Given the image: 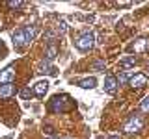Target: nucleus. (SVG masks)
Wrapping results in <instances>:
<instances>
[{
	"instance_id": "f257e3e1",
	"label": "nucleus",
	"mask_w": 149,
	"mask_h": 139,
	"mask_svg": "<svg viewBox=\"0 0 149 139\" xmlns=\"http://www.w3.org/2000/svg\"><path fill=\"white\" fill-rule=\"evenodd\" d=\"M47 108L52 113H65V111H71L74 108V100L69 95H54L49 100Z\"/></svg>"
},
{
	"instance_id": "f03ea898",
	"label": "nucleus",
	"mask_w": 149,
	"mask_h": 139,
	"mask_svg": "<svg viewBox=\"0 0 149 139\" xmlns=\"http://www.w3.org/2000/svg\"><path fill=\"white\" fill-rule=\"evenodd\" d=\"M93 45H95V35H93V32H82V34L77 37V41H74V46H77L80 52L91 50Z\"/></svg>"
},
{
	"instance_id": "7ed1b4c3",
	"label": "nucleus",
	"mask_w": 149,
	"mask_h": 139,
	"mask_svg": "<svg viewBox=\"0 0 149 139\" xmlns=\"http://www.w3.org/2000/svg\"><path fill=\"white\" fill-rule=\"evenodd\" d=\"M142 126H143V120L138 117V115H134V117H130L127 122H125V126H123V132L125 133H138L140 130H142Z\"/></svg>"
},
{
	"instance_id": "20e7f679",
	"label": "nucleus",
	"mask_w": 149,
	"mask_h": 139,
	"mask_svg": "<svg viewBox=\"0 0 149 139\" xmlns=\"http://www.w3.org/2000/svg\"><path fill=\"white\" fill-rule=\"evenodd\" d=\"M129 83H130V87H134V89H142V87L149 85V78L146 74H142V72H136V74H132V78L129 80Z\"/></svg>"
},
{
	"instance_id": "39448f33",
	"label": "nucleus",
	"mask_w": 149,
	"mask_h": 139,
	"mask_svg": "<svg viewBox=\"0 0 149 139\" xmlns=\"http://www.w3.org/2000/svg\"><path fill=\"white\" fill-rule=\"evenodd\" d=\"M13 78H15V65H8L4 71H0V85L11 83Z\"/></svg>"
},
{
	"instance_id": "423d86ee",
	"label": "nucleus",
	"mask_w": 149,
	"mask_h": 139,
	"mask_svg": "<svg viewBox=\"0 0 149 139\" xmlns=\"http://www.w3.org/2000/svg\"><path fill=\"white\" fill-rule=\"evenodd\" d=\"M11 39H13V46H15V50H19V52H21V50L26 46V41H24V32H22V28H21V30H15V32H13Z\"/></svg>"
},
{
	"instance_id": "0eeeda50",
	"label": "nucleus",
	"mask_w": 149,
	"mask_h": 139,
	"mask_svg": "<svg viewBox=\"0 0 149 139\" xmlns=\"http://www.w3.org/2000/svg\"><path fill=\"white\" fill-rule=\"evenodd\" d=\"M116 89H118V78H116L114 74H106V78H104V93L114 95Z\"/></svg>"
},
{
	"instance_id": "6e6552de",
	"label": "nucleus",
	"mask_w": 149,
	"mask_h": 139,
	"mask_svg": "<svg viewBox=\"0 0 149 139\" xmlns=\"http://www.w3.org/2000/svg\"><path fill=\"white\" fill-rule=\"evenodd\" d=\"M22 32H24V41H26V45H30L32 41L36 39L37 26H34V24H30V26H24V28H22Z\"/></svg>"
},
{
	"instance_id": "1a4fd4ad",
	"label": "nucleus",
	"mask_w": 149,
	"mask_h": 139,
	"mask_svg": "<svg viewBox=\"0 0 149 139\" xmlns=\"http://www.w3.org/2000/svg\"><path fill=\"white\" fill-rule=\"evenodd\" d=\"M47 91H49V82H47V80H41V82H37L34 85V95L39 96V98L47 95Z\"/></svg>"
},
{
	"instance_id": "9d476101",
	"label": "nucleus",
	"mask_w": 149,
	"mask_h": 139,
	"mask_svg": "<svg viewBox=\"0 0 149 139\" xmlns=\"http://www.w3.org/2000/svg\"><path fill=\"white\" fill-rule=\"evenodd\" d=\"M15 95V85L13 83H4L0 85V98H9Z\"/></svg>"
},
{
	"instance_id": "9b49d317",
	"label": "nucleus",
	"mask_w": 149,
	"mask_h": 139,
	"mask_svg": "<svg viewBox=\"0 0 149 139\" xmlns=\"http://www.w3.org/2000/svg\"><path fill=\"white\" fill-rule=\"evenodd\" d=\"M56 56H58V46H56V43H52V45L47 46V50H45V61H49V63L54 61Z\"/></svg>"
},
{
	"instance_id": "f8f14e48",
	"label": "nucleus",
	"mask_w": 149,
	"mask_h": 139,
	"mask_svg": "<svg viewBox=\"0 0 149 139\" xmlns=\"http://www.w3.org/2000/svg\"><path fill=\"white\" fill-rule=\"evenodd\" d=\"M95 85H97V78L95 76H88V78H84V80L78 82V87H82V89H93Z\"/></svg>"
},
{
	"instance_id": "ddd939ff",
	"label": "nucleus",
	"mask_w": 149,
	"mask_h": 139,
	"mask_svg": "<svg viewBox=\"0 0 149 139\" xmlns=\"http://www.w3.org/2000/svg\"><path fill=\"white\" fill-rule=\"evenodd\" d=\"M138 59L134 58V56H127V58H123V59H119V67L121 69H129V67H134L136 65Z\"/></svg>"
},
{
	"instance_id": "4468645a",
	"label": "nucleus",
	"mask_w": 149,
	"mask_h": 139,
	"mask_svg": "<svg viewBox=\"0 0 149 139\" xmlns=\"http://www.w3.org/2000/svg\"><path fill=\"white\" fill-rule=\"evenodd\" d=\"M130 78H132V72H130V71H123V72H119V76H118V85H121V83H127Z\"/></svg>"
},
{
	"instance_id": "2eb2a0df",
	"label": "nucleus",
	"mask_w": 149,
	"mask_h": 139,
	"mask_svg": "<svg viewBox=\"0 0 149 139\" xmlns=\"http://www.w3.org/2000/svg\"><path fill=\"white\" fill-rule=\"evenodd\" d=\"M19 95H21L22 100H30L32 96H34V89H30V87H22V89L19 91Z\"/></svg>"
},
{
	"instance_id": "dca6fc26",
	"label": "nucleus",
	"mask_w": 149,
	"mask_h": 139,
	"mask_svg": "<svg viewBox=\"0 0 149 139\" xmlns=\"http://www.w3.org/2000/svg\"><path fill=\"white\" fill-rule=\"evenodd\" d=\"M26 6V2H21V0H11V2H8V8L9 9H21V8H24Z\"/></svg>"
},
{
	"instance_id": "f3484780",
	"label": "nucleus",
	"mask_w": 149,
	"mask_h": 139,
	"mask_svg": "<svg viewBox=\"0 0 149 139\" xmlns=\"http://www.w3.org/2000/svg\"><path fill=\"white\" fill-rule=\"evenodd\" d=\"M140 109H142V111H149V96H146V98L142 100V104H140Z\"/></svg>"
},
{
	"instance_id": "a211bd4d",
	"label": "nucleus",
	"mask_w": 149,
	"mask_h": 139,
	"mask_svg": "<svg viewBox=\"0 0 149 139\" xmlns=\"http://www.w3.org/2000/svg\"><path fill=\"white\" fill-rule=\"evenodd\" d=\"M43 133H47V136H50V137H54V136H56V132H54V128H52V126H45V128H43Z\"/></svg>"
},
{
	"instance_id": "6ab92c4d",
	"label": "nucleus",
	"mask_w": 149,
	"mask_h": 139,
	"mask_svg": "<svg viewBox=\"0 0 149 139\" xmlns=\"http://www.w3.org/2000/svg\"><path fill=\"white\" fill-rule=\"evenodd\" d=\"M93 67H95L97 71H101V69H104V67H106V63H104V61H95V65H93Z\"/></svg>"
},
{
	"instance_id": "aec40b11",
	"label": "nucleus",
	"mask_w": 149,
	"mask_h": 139,
	"mask_svg": "<svg viewBox=\"0 0 149 139\" xmlns=\"http://www.w3.org/2000/svg\"><path fill=\"white\" fill-rule=\"evenodd\" d=\"M65 30H67V24H65V21H60V34H63Z\"/></svg>"
},
{
	"instance_id": "412c9836",
	"label": "nucleus",
	"mask_w": 149,
	"mask_h": 139,
	"mask_svg": "<svg viewBox=\"0 0 149 139\" xmlns=\"http://www.w3.org/2000/svg\"><path fill=\"white\" fill-rule=\"evenodd\" d=\"M108 139H119V136H110Z\"/></svg>"
},
{
	"instance_id": "4be33fe9",
	"label": "nucleus",
	"mask_w": 149,
	"mask_h": 139,
	"mask_svg": "<svg viewBox=\"0 0 149 139\" xmlns=\"http://www.w3.org/2000/svg\"><path fill=\"white\" fill-rule=\"evenodd\" d=\"M97 139H104V137H102V136H101V137H97Z\"/></svg>"
},
{
	"instance_id": "5701e85b",
	"label": "nucleus",
	"mask_w": 149,
	"mask_h": 139,
	"mask_svg": "<svg viewBox=\"0 0 149 139\" xmlns=\"http://www.w3.org/2000/svg\"><path fill=\"white\" fill-rule=\"evenodd\" d=\"M147 71H149V63H147Z\"/></svg>"
},
{
	"instance_id": "b1692460",
	"label": "nucleus",
	"mask_w": 149,
	"mask_h": 139,
	"mask_svg": "<svg viewBox=\"0 0 149 139\" xmlns=\"http://www.w3.org/2000/svg\"><path fill=\"white\" fill-rule=\"evenodd\" d=\"M0 48H2V43H0Z\"/></svg>"
}]
</instances>
